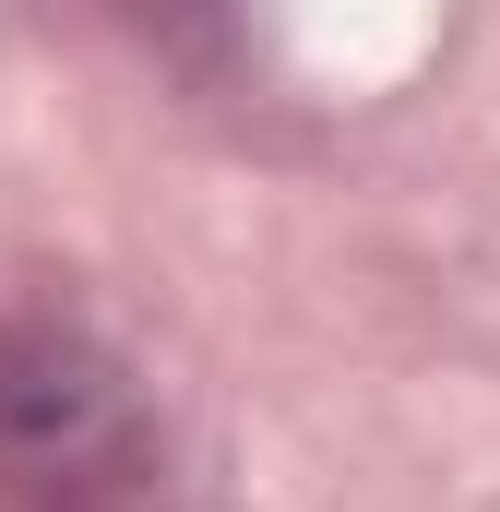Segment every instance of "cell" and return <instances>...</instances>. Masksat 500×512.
Returning a JSON list of instances; mask_svg holds the SVG:
<instances>
[{"label":"cell","instance_id":"obj_1","mask_svg":"<svg viewBox=\"0 0 500 512\" xmlns=\"http://www.w3.org/2000/svg\"><path fill=\"white\" fill-rule=\"evenodd\" d=\"M120 429H131V393L108 382L96 346H72V334H12L0 346V441L12 453L96 465V453H120Z\"/></svg>","mask_w":500,"mask_h":512}]
</instances>
